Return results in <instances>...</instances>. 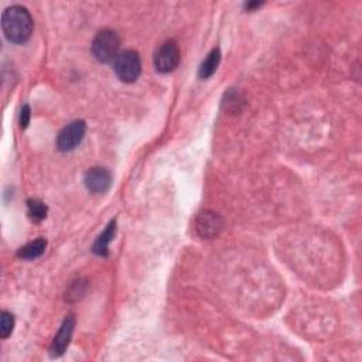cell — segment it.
<instances>
[{
    "instance_id": "obj_2",
    "label": "cell",
    "mask_w": 362,
    "mask_h": 362,
    "mask_svg": "<svg viewBox=\"0 0 362 362\" xmlns=\"http://www.w3.org/2000/svg\"><path fill=\"white\" fill-rule=\"evenodd\" d=\"M92 54L94 57L103 64L108 63H115L119 55V48H121V40L118 34L112 30H102L99 32L94 41H92Z\"/></svg>"
},
{
    "instance_id": "obj_11",
    "label": "cell",
    "mask_w": 362,
    "mask_h": 362,
    "mask_svg": "<svg viewBox=\"0 0 362 362\" xmlns=\"http://www.w3.org/2000/svg\"><path fill=\"white\" fill-rule=\"evenodd\" d=\"M219 61H221V52L218 48H214L208 55L207 59L203 61L201 67H200V71H199V75L201 79H207L210 77L214 75V72L217 71L218 66H219Z\"/></svg>"
},
{
    "instance_id": "obj_1",
    "label": "cell",
    "mask_w": 362,
    "mask_h": 362,
    "mask_svg": "<svg viewBox=\"0 0 362 362\" xmlns=\"http://www.w3.org/2000/svg\"><path fill=\"white\" fill-rule=\"evenodd\" d=\"M2 27L10 43L23 44L32 37L33 33L32 14L23 6H10L3 12Z\"/></svg>"
},
{
    "instance_id": "obj_12",
    "label": "cell",
    "mask_w": 362,
    "mask_h": 362,
    "mask_svg": "<svg viewBox=\"0 0 362 362\" xmlns=\"http://www.w3.org/2000/svg\"><path fill=\"white\" fill-rule=\"evenodd\" d=\"M14 328V317L9 312H2L0 314V337L6 340Z\"/></svg>"
},
{
    "instance_id": "obj_8",
    "label": "cell",
    "mask_w": 362,
    "mask_h": 362,
    "mask_svg": "<svg viewBox=\"0 0 362 362\" xmlns=\"http://www.w3.org/2000/svg\"><path fill=\"white\" fill-rule=\"evenodd\" d=\"M83 183H86V187L91 192L103 194L112 185V176H110L106 169H102V167H94V169H90L86 173Z\"/></svg>"
},
{
    "instance_id": "obj_7",
    "label": "cell",
    "mask_w": 362,
    "mask_h": 362,
    "mask_svg": "<svg viewBox=\"0 0 362 362\" xmlns=\"http://www.w3.org/2000/svg\"><path fill=\"white\" fill-rule=\"evenodd\" d=\"M74 328H75L74 316H67V319L63 321V324L57 332V336L54 337V341L51 344L50 354L52 358H59L66 352L67 347L70 345Z\"/></svg>"
},
{
    "instance_id": "obj_5",
    "label": "cell",
    "mask_w": 362,
    "mask_h": 362,
    "mask_svg": "<svg viewBox=\"0 0 362 362\" xmlns=\"http://www.w3.org/2000/svg\"><path fill=\"white\" fill-rule=\"evenodd\" d=\"M87 132V125L83 121H74L67 125L57 136V149L60 152H71L81 142Z\"/></svg>"
},
{
    "instance_id": "obj_14",
    "label": "cell",
    "mask_w": 362,
    "mask_h": 362,
    "mask_svg": "<svg viewBox=\"0 0 362 362\" xmlns=\"http://www.w3.org/2000/svg\"><path fill=\"white\" fill-rule=\"evenodd\" d=\"M30 122V106L29 105H24L21 109V114H20V126L21 129H26L29 126Z\"/></svg>"
},
{
    "instance_id": "obj_3",
    "label": "cell",
    "mask_w": 362,
    "mask_h": 362,
    "mask_svg": "<svg viewBox=\"0 0 362 362\" xmlns=\"http://www.w3.org/2000/svg\"><path fill=\"white\" fill-rule=\"evenodd\" d=\"M114 68L122 82L132 83L142 72V61L136 51L128 50L118 55V59L114 63Z\"/></svg>"
},
{
    "instance_id": "obj_13",
    "label": "cell",
    "mask_w": 362,
    "mask_h": 362,
    "mask_svg": "<svg viewBox=\"0 0 362 362\" xmlns=\"http://www.w3.org/2000/svg\"><path fill=\"white\" fill-rule=\"evenodd\" d=\"M27 207H29V215L33 221L39 222L47 217V207L39 200H30L27 201Z\"/></svg>"
},
{
    "instance_id": "obj_4",
    "label": "cell",
    "mask_w": 362,
    "mask_h": 362,
    "mask_svg": "<svg viewBox=\"0 0 362 362\" xmlns=\"http://www.w3.org/2000/svg\"><path fill=\"white\" fill-rule=\"evenodd\" d=\"M181 60V55H180V48L177 46L176 41L170 40V41H165L163 43L156 54H154V67L159 72L167 74V72H172L174 71Z\"/></svg>"
},
{
    "instance_id": "obj_10",
    "label": "cell",
    "mask_w": 362,
    "mask_h": 362,
    "mask_svg": "<svg viewBox=\"0 0 362 362\" xmlns=\"http://www.w3.org/2000/svg\"><path fill=\"white\" fill-rule=\"evenodd\" d=\"M46 246H47V242L43 238H39L30 243L24 245L23 248H20L19 252H17V257L21 259H29V261L37 259L44 254Z\"/></svg>"
},
{
    "instance_id": "obj_9",
    "label": "cell",
    "mask_w": 362,
    "mask_h": 362,
    "mask_svg": "<svg viewBox=\"0 0 362 362\" xmlns=\"http://www.w3.org/2000/svg\"><path fill=\"white\" fill-rule=\"evenodd\" d=\"M115 231H117V222L112 221L106 227V230L98 237V239L95 241V243L92 246V250H94L95 255H98V257H108L109 243L112 242V239L115 237Z\"/></svg>"
},
{
    "instance_id": "obj_6",
    "label": "cell",
    "mask_w": 362,
    "mask_h": 362,
    "mask_svg": "<svg viewBox=\"0 0 362 362\" xmlns=\"http://www.w3.org/2000/svg\"><path fill=\"white\" fill-rule=\"evenodd\" d=\"M222 225H224V222H222L221 215L208 210L203 211L196 219L197 234L204 239H212L218 237Z\"/></svg>"
},
{
    "instance_id": "obj_15",
    "label": "cell",
    "mask_w": 362,
    "mask_h": 362,
    "mask_svg": "<svg viewBox=\"0 0 362 362\" xmlns=\"http://www.w3.org/2000/svg\"><path fill=\"white\" fill-rule=\"evenodd\" d=\"M261 6H262V3H261V2L248 3V5H246V9H248V10H254V9H257V8H261Z\"/></svg>"
}]
</instances>
